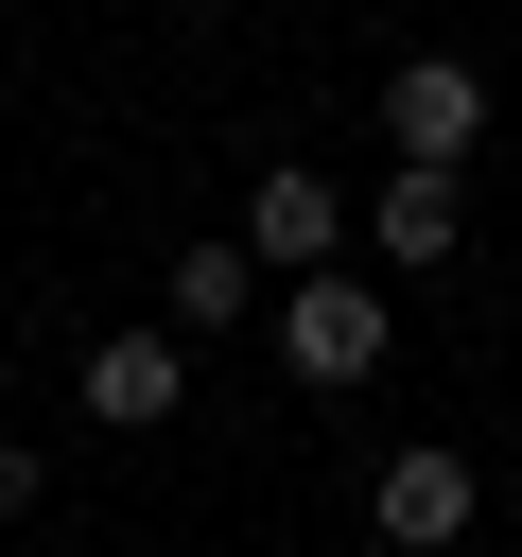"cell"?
Here are the masks:
<instances>
[{"mask_svg":"<svg viewBox=\"0 0 522 557\" xmlns=\"http://www.w3.org/2000/svg\"><path fill=\"white\" fill-rule=\"evenodd\" d=\"M261 313H278V366H296L313 400L383 383V348H400V278H383V261H313V278H278Z\"/></svg>","mask_w":522,"mask_h":557,"instance_id":"obj_1","label":"cell"},{"mask_svg":"<svg viewBox=\"0 0 522 557\" xmlns=\"http://www.w3.org/2000/svg\"><path fill=\"white\" fill-rule=\"evenodd\" d=\"M470 522H487V470H470L452 435H400V453L365 470V540H383V557H452Z\"/></svg>","mask_w":522,"mask_h":557,"instance_id":"obj_2","label":"cell"},{"mask_svg":"<svg viewBox=\"0 0 522 557\" xmlns=\"http://www.w3.org/2000/svg\"><path fill=\"white\" fill-rule=\"evenodd\" d=\"M452 244H470V174H452V157H400V174L348 209V261H383V278H452Z\"/></svg>","mask_w":522,"mask_h":557,"instance_id":"obj_3","label":"cell"},{"mask_svg":"<svg viewBox=\"0 0 522 557\" xmlns=\"http://www.w3.org/2000/svg\"><path fill=\"white\" fill-rule=\"evenodd\" d=\"M70 400H87V435H174L191 418V331H87V366H70Z\"/></svg>","mask_w":522,"mask_h":557,"instance_id":"obj_4","label":"cell"},{"mask_svg":"<svg viewBox=\"0 0 522 557\" xmlns=\"http://www.w3.org/2000/svg\"><path fill=\"white\" fill-rule=\"evenodd\" d=\"M383 157H452V174H470V157H487V70H470V52H400V70H383Z\"/></svg>","mask_w":522,"mask_h":557,"instance_id":"obj_5","label":"cell"},{"mask_svg":"<svg viewBox=\"0 0 522 557\" xmlns=\"http://www.w3.org/2000/svg\"><path fill=\"white\" fill-rule=\"evenodd\" d=\"M244 261H261V278H313V261H348V191H331L313 157H261V174H244Z\"/></svg>","mask_w":522,"mask_h":557,"instance_id":"obj_6","label":"cell"},{"mask_svg":"<svg viewBox=\"0 0 522 557\" xmlns=\"http://www.w3.org/2000/svg\"><path fill=\"white\" fill-rule=\"evenodd\" d=\"M261 296H278V278L244 261V226H209V244H174V261H157V331H191V348H209V331H244Z\"/></svg>","mask_w":522,"mask_h":557,"instance_id":"obj_7","label":"cell"},{"mask_svg":"<svg viewBox=\"0 0 522 557\" xmlns=\"http://www.w3.org/2000/svg\"><path fill=\"white\" fill-rule=\"evenodd\" d=\"M35 505H52V453H35V435H0V522H35Z\"/></svg>","mask_w":522,"mask_h":557,"instance_id":"obj_8","label":"cell"},{"mask_svg":"<svg viewBox=\"0 0 522 557\" xmlns=\"http://www.w3.org/2000/svg\"><path fill=\"white\" fill-rule=\"evenodd\" d=\"M157 17H226V0H157Z\"/></svg>","mask_w":522,"mask_h":557,"instance_id":"obj_9","label":"cell"}]
</instances>
